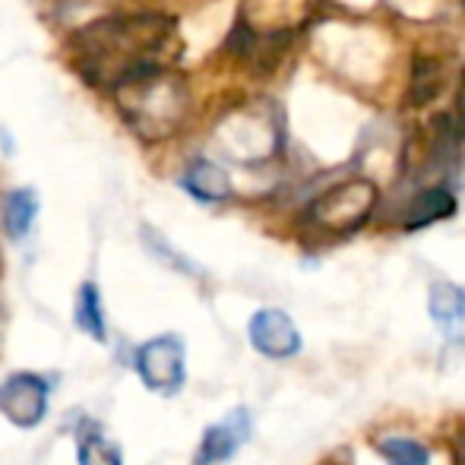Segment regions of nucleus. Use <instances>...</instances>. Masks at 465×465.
<instances>
[{"mask_svg": "<svg viewBox=\"0 0 465 465\" xmlns=\"http://www.w3.org/2000/svg\"><path fill=\"white\" fill-rule=\"evenodd\" d=\"M70 45L83 80L108 93L149 70L172 67V61L181 54L174 19L155 13L95 19L83 25Z\"/></svg>", "mask_w": 465, "mask_h": 465, "instance_id": "nucleus-1", "label": "nucleus"}, {"mask_svg": "<svg viewBox=\"0 0 465 465\" xmlns=\"http://www.w3.org/2000/svg\"><path fill=\"white\" fill-rule=\"evenodd\" d=\"M111 95L127 127L146 143H162L174 136L184 127L190 111L187 80L172 67L134 76Z\"/></svg>", "mask_w": 465, "mask_h": 465, "instance_id": "nucleus-2", "label": "nucleus"}, {"mask_svg": "<svg viewBox=\"0 0 465 465\" xmlns=\"http://www.w3.org/2000/svg\"><path fill=\"white\" fill-rule=\"evenodd\" d=\"M136 377L155 396H178L187 383V345L174 332L146 339L134 351Z\"/></svg>", "mask_w": 465, "mask_h": 465, "instance_id": "nucleus-3", "label": "nucleus"}, {"mask_svg": "<svg viewBox=\"0 0 465 465\" xmlns=\"http://www.w3.org/2000/svg\"><path fill=\"white\" fill-rule=\"evenodd\" d=\"M373 203H377V187L371 181H345V184L330 187L323 196H317L307 213V219L313 225L326 228V232H355L358 225H364V219L371 215Z\"/></svg>", "mask_w": 465, "mask_h": 465, "instance_id": "nucleus-4", "label": "nucleus"}, {"mask_svg": "<svg viewBox=\"0 0 465 465\" xmlns=\"http://www.w3.org/2000/svg\"><path fill=\"white\" fill-rule=\"evenodd\" d=\"M51 383L35 371H16L0 383V415L19 430H35L48 418Z\"/></svg>", "mask_w": 465, "mask_h": 465, "instance_id": "nucleus-5", "label": "nucleus"}, {"mask_svg": "<svg viewBox=\"0 0 465 465\" xmlns=\"http://www.w3.org/2000/svg\"><path fill=\"white\" fill-rule=\"evenodd\" d=\"M247 339H251L253 351L270 361H292L294 355H301V345H304L294 320L279 307H263L253 313L247 323Z\"/></svg>", "mask_w": 465, "mask_h": 465, "instance_id": "nucleus-6", "label": "nucleus"}, {"mask_svg": "<svg viewBox=\"0 0 465 465\" xmlns=\"http://www.w3.org/2000/svg\"><path fill=\"white\" fill-rule=\"evenodd\" d=\"M251 415L247 409H234L228 418L222 421L209 424L200 437V447H196V456H193V465H215V462H225L251 440Z\"/></svg>", "mask_w": 465, "mask_h": 465, "instance_id": "nucleus-7", "label": "nucleus"}, {"mask_svg": "<svg viewBox=\"0 0 465 465\" xmlns=\"http://www.w3.org/2000/svg\"><path fill=\"white\" fill-rule=\"evenodd\" d=\"M181 187L200 203H222L232 196V178L209 159L190 162L187 172L181 174Z\"/></svg>", "mask_w": 465, "mask_h": 465, "instance_id": "nucleus-8", "label": "nucleus"}, {"mask_svg": "<svg viewBox=\"0 0 465 465\" xmlns=\"http://www.w3.org/2000/svg\"><path fill=\"white\" fill-rule=\"evenodd\" d=\"M74 326L83 332V336H89L98 345L108 342V320H104L102 292H98L95 282H83L80 292H76V301H74Z\"/></svg>", "mask_w": 465, "mask_h": 465, "instance_id": "nucleus-9", "label": "nucleus"}, {"mask_svg": "<svg viewBox=\"0 0 465 465\" xmlns=\"http://www.w3.org/2000/svg\"><path fill=\"white\" fill-rule=\"evenodd\" d=\"M428 311L430 320L440 326L443 332H456L465 323V288L453 282H434L428 294Z\"/></svg>", "mask_w": 465, "mask_h": 465, "instance_id": "nucleus-10", "label": "nucleus"}, {"mask_svg": "<svg viewBox=\"0 0 465 465\" xmlns=\"http://www.w3.org/2000/svg\"><path fill=\"white\" fill-rule=\"evenodd\" d=\"M35 215H38V196L25 187L10 190V193L4 196V203H0L4 232H6V238H13V241H23L25 234L32 232Z\"/></svg>", "mask_w": 465, "mask_h": 465, "instance_id": "nucleus-11", "label": "nucleus"}, {"mask_svg": "<svg viewBox=\"0 0 465 465\" xmlns=\"http://www.w3.org/2000/svg\"><path fill=\"white\" fill-rule=\"evenodd\" d=\"M456 213V200L447 187H430L424 193L415 196V203L409 206V215H405V228H424V225H434L440 219H450Z\"/></svg>", "mask_w": 465, "mask_h": 465, "instance_id": "nucleus-12", "label": "nucleus"}, {"mask_svg": "<svg viewBox=\"0 0 465 465\" xmlns=\"http://www.w3.org/2000/svg\"><path fill=\"white\" fill-rule=\"evenodd\" d=\"M76 462L80 465H124V453L111 437L98 428H86L76 437Z\"/></svg>", "mask_w": 465, "mask_h": 465, "instance_id": "nucleus-13", "label": "nucleus"}, {"mask_svg": "<svg viewBox=\"0 0 465 465\" xmlns=\"http://www.w3.org/2000/svg\"><path fill=\"white\" fill-rule=\"evenodd\" d=\"M377 453L386 465H430L428 447L411 437H383L377 440Z\"/></svg>", "mask_w": 465, "mask_h": 465, "instance_id": "nucleus-14", "label": "nucleus"}, {"mask_svg": "<svg viewBox=\"0 0 465 465\" xmlns=\"http://www.w3.org/2000/svg\"><path fill=\"white\" fill-rule=\"evenodd\" d=\"M143 244H146V251L153 253L155 260H162L165 266H172L174 272H184V276H200V270H196L193 263L184 257V253H178L172 244H168L165 238H162L159 232H153V228H143Z\"/></svg>", "mask_w": 465, "mask_h": 465, "instance_id": "nucleus-15", "label": "nucleus"}, {"mask_svg": "<svg viewBox=\"0 0 465 465\" xmlns=\"http://www.w3.org/2000/svg\"><path fill=\"white\" fill-rule=\"evenodd\" d=\"M450 121H456L453 127L460 130V134H465V76L460 83V95H456V117H450Z\"/></svg>", "mask_w": 465, "mask_h": 465, "instance_id": "nucleus-16", "label": "nucleus"}]
</instances>
